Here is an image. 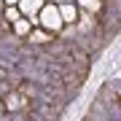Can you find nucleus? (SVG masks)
<instances>
[{
	"label": "nucleus",
	"instance_id": "obj_1",
	"mask_svg": "<svg viewBox=\"0 0 121 121\" xmlns=\"http://www.w3.org/2000/svg\"><path fill=\"white\" fill-rule=\"evenodd\" d=\"M38 27H40L43 32H48V35H59L65 24H62V16H59V11H56L54 5H43V8H40Z\"/></svg>",
	"mask_w": 121,
	"mask_h": 121
},
{
	"label": "nucleus",
	"instance_id": "obj_3",
	"mask_svg": "<svg viewBox=\"0 0 121 121\" xmlns=\"http://www.w3.org/2000/svg\"><path fill=\"white\" fill-rule=\"evenodd\" d=\"M3 19H5L8 24H16L19 19H22V11H19L16 5H11V8H5V11H3Z\"/></svg>",
	"mask_w": 121,
	"mask_h": 121
},
{
	"label": "nucleus",
	"instance_id": "obj_2",
	"mask_svg": "<svg viewBox=\"0 0 121 121\" xmlns=\"http://www.w3.org/2000/svg\"><path fill=\"white\" fill-rule=\"evenodd\" d=\"M59 16H62V24H78V19H81V11H78L73 3H62Z\"/></svg>",
	"mask_w": 121,
	"mask_h": 121
},
{
	"label": "nucleus",
	"instance_id": "obj_4",
	"mask_svg": "<svg viewBox=\"0 0 121 121\" xmlns=\"http://www.w3.org/2000/svg\"><path fill=\"white\" fill-rule=\"evenodd\" d=\"M3 5H5V8H11V5H19V0H3Z\"/></svg>",
	"mask_w": 121,
	"mask_h": 121
}]
</instances>
